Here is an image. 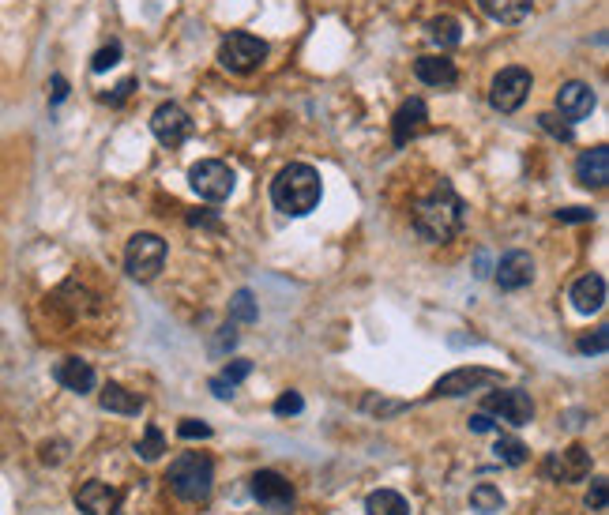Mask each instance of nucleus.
Returning <instances> with one entry per match:
<instances>
[{
	"instance_id": "39",
	"label": "nucleus",
	"mask_w": 609,
	"mask_h": 515,
	"mask_svg": "<svg viewBox=\"0 0 609 515\" xmlns=\"http://www.w3.org/2000/svg\"><path fill=\"white\" fill-rule=\"evenodd\" d=\"M49 87H53V94H49V102H53V106L68 98V79H64V76H53V83H49Z\"/></svg>"
},
{
	"instance_id": "33",
	"label": "nucleus",
	"mask_w": 609,
	"mask_h": 515,
	"mask_svg": "<svg viewBox=\"0 0 609 515\" xmlns=\"http://www.w3.org/2000/svg\"><path fill=\"white\" fill-rule=\"evenodd\" d=\"M606 500H609V482L606 478H594L591 493H587V508H591V512H606Z\"/></svg>"
},
{
	"instance_id": "18",
	"label": "nucleus",
	"mask_w": 609,
	"mask_h": 515,
	"mask_svg": "<svg viewBox=\"0 0 609 515\" xmlns=\"http://www.w3.org/2000/svg\"><path fill=\"white\" fill-rule=\"evenodd\" d=\"M568 301H572V309L583 316L598 313L602 305H606V279L602 275H583V279L572 286V294H568Z\"/></svg>"
},
{
	"instance_id": "7",
	"label": "nucleus",
	"mask_w": 609,
	"mask_h": 515,
	"mask_svg": "<svg viewBox=\"0 0 609 515\" xmlns=\"http://www.w3.org/2000/svg\"><path fill=\"white\" fill-rule=\"evenodd\" d=\"M531 72L527 68H504L497 79H493V87H489V102H493V110L500 113H516L523 102H527V94H531Z\"/></svg>"
},
{
	"instance_id": "6",
	"label": "nucleus",
	"mask_w": 609,
	"mask_h": 515,
	"mask_svg": "<svg viewBox=\"0 0 609 515\" xmlns=\"http://www.w3.org/2000/svg\"><path fill=\"white\" fill-rule=\"evenodd\" d=\"M166 264V241L158 234H136L125 249V271L136 282H151Z\"/></svg>"
},
{
	"instance_id": "17",
	"label": "nucleus",
	"mask_w": 609,
	"mask_h": 515,
	"mask_svg": "<svg viewBox=\"0 0 609 515\" xmlns=\"http://www.w3.org/2000/svg\"><path fill=\"white\" fill-rule=\"evenodd\" d=\"M576 181L583 188H606L609 185V147H591L576 162Z\"/></svg>"
},
{
	"instance_id": "25",
	"label": "nucleus",
	"mask_w": 609,
	"mask_h": 515,
	"mask_svg": "<svg viewBox=\"0 0 609 515\" xmlns=\"http://www.w3.org/2000/svg\"><path fill=\"white\" fill-rule=\"evenodd\" d=\"M425 34H429V42L440 49H452L463 42V31H459V23H455L452 16L429 19V23H425Z\"/></svg>"
},
{
	"instance_id": "12",
	"label": "nucleus",
	"mask_w": 609,
	"mask_h": 515,
	"mask_svg": "<svg viewBox=\"0 0 609 515\" xmlns=\"http://www.w3.org/2000/svg\"><path fill=\"white\" fill-rule=\"evenodd\" d=\"M425 121H429V110H425L422 98H406L403 106L395 110V121H391V140H395V147H406L414 136H422Z\"/></svg>"
},
{
	"instance_id": "1",
	"label": "nucleus",
	"mask_w": 609,
	"mask_h": 515,
	"mask_svg": "<svg viewBox=\"0 0 609 515\" xmlns=\"http://www.w3.org/2000/svg\"><path fill=\"white\" fill-rule=\"evenodd\" d=\"M463 226H467V203L448 181H437L433 192L414 207V234L429 245H448L452 237L463 234Z\"/></svg>"
},
{
	"instance_id": "24",
	"label": "nucleus",
	"mask_w": 609,
	"mask_h": 515,
	"mask_svg": "<svg viewBox=\"0 0 609 515\" xmlns=\"http://www.w3.org/2000/svg\"><path fill=\"white\" fill-rule=\"evenodd\" d=\"M365 512L369 515H410V504H406L403 493H395V489H376L369 493L365 500Z\"/></svg>"
},
{
	"instance_id": "27",
	"label": "nucleus",
	"mask_w": 609,
	"mask_h": 515,
	"mask_svg": "<svg viewBox=\"0 0 609 515\" xmlns=\"http://www.w3.org/2000/svg\"><path fill=\"white\" fill-rule=\"evenodd\" d=\"M230 320H237V324H256V320H260V305H256L252 290H237L234 294V301H230Z\"/></svg>"
},
{
	"instance_id": "20",
	"label": "nucleus",
	"mask_w": 609,
	"mask_h": 515,
	"mask_svg": "<svg viewBox=\"0 0 609 515\" xmlns=\"http://www.w3.org/2000/svg\"><path fill=\"white\" fill-rule=\"evenodd\" d=\"M53 376H57V384H61V388L76 391V395H87V391H94V380H98L91 365H87V361H79V358L57 361Z\"/></svg>"
},
{
	"instance_id": "22",
	"label": "nucleus",
	"mask_w": 609,
	"mask_h": 515,
	"mask_svg": "<svg viewBox=\"0 0 609 515\" xmlns=\"http://www.w3.org/2000/svg\"><path fill=\"white\" fill-rule=\"evenodd\" d=\"M478 8L497 23H519L531 16L534 0H478Z\"/></svg>"
},
{
	"instance_id": "26",
	"label": "nucleus",
	"mask_w": 609,
	"mask_h": 515,
	"mask_svg": "<svg viewBox=\"0 0 609 515\" xmlns=\"http://www.w3.org/2000/svg\"><path fill=\"white\" fill-rule=\"evenodd\" d=\"M470 508H474L478 515H493V512L504 508V497H500L497 485L482 482V485H474V489H470Z\"/></svg>"
},
{
	"instance_id": "40",
	"label": "nucleus",
	"mask_w": 609,
	"mask_h": 515,
	"mask_svg": "<svg viewBox=\"0 0 609 515\" xmlns=\"http://www.w3.org/2000/svg\"><path fill=\"white\" fill-rule=\"evenodd\" d=\"M132 87H136V79H125V83H121V87H117V91H113V94H106V102H113V106H121V102H125L128 94H132Z\"/></svg>"
},
{
	"instance_id": "11",
	"label": "nucleus",
	"mask_w": 609,
	"mask_h": 515,
	"mask_svg": "<svg viewBox=\"0 0 609 515\" xmlns=\"http://www.w3.org/2000/svg\"><path fill=\"white\" fill-rule=\"evenodd\" d=\"M151 132H155L158 143L181 147V143L192 136V121H188V113L181 110L177 102H162V106L151 113Z\"/></svg>"
},
{
	"instance_id": "32",
	"label": "nucleus",
	"mask_w": 609,
	"mask_h": 515,
	"mask_svg": "<svg viewBox=\"0 0 609 515\" xmlns=\"http://www.w3.org/2000/svg\"><path fill=\"white\" fill-rule=\"evenodd\" d=\"M609 346V328H598L594 335H583L579 339V354H606Z\"/></svg>"
},
{
	"instance_id": "37",
	"label": "nucleus",
	"mask_w": 609,
	"mask_h": 515,
	"mask_svg": "<svg viewBox=\"0 0 609 515\" xmlns=\"http://www.w3.org/2000/svg\"><path fill=\"white\" fill-rule=\"evenodd\" d=\"M237 343V331L234 328H222L219 339H215V346H211V354H222V350H234Z\"/></svg>"
},
{
	"instance_id": "38",
	"label": "nucleus",
	"mask_w": 609,
	"mask_h": 515,
	"mask_svg": "<svg viewBox=\"0 0 609 515\" xmlns=\"http://www.w3.org/2000/svg\"><path fill=\"white\" fill-rule=\"evenodd\" d=\"M470 429H474V433H493V429H497V422H493V418H489V414H474V418H470Z\"/></svg>"
},
{
	"instance_id": "16",
	"label": "nucleus",
	"mask_w": 609,
	"mask_h": 515,
	"mask_svg": "<svg viewBox=\"0 0 609 515\" xmlns=\"http://www.w3.org/2000/svg\"><path fill=\"white\" fill-rule=\"evenodd\" d=\"M117 504H121V497H117V489H110L106 482L79 485L76 508L83 515H117Z\"/></svg>"
},
{
	"instance_id": "4",
	"label": "nucleus",
	"mask_w": 609,
	"mask_h": 515,
	"mask_svg": "<svg viewBox=\"0 0 609 515\" xmlns=\"http://www.w3.org/2000/svg\"><path fill=\"white\" fill-rule=\"evenodd\" d=\"M188 185H192V192H196L200 200L222 203L234 196L237 173L230 170L226 162H219V158H203V162H196V166L188 170Z\"/></svg>"
},
{
	"instance_id": "42",
	"label": "nucleus",
	"mask_w": 609,
	"mask_h": 515,
	"mask_svg": "<svg viewBox=\"0 0 609 515\" xmlns=\"http://www.w3.org/2000/svg\"><path fill=\"white\" fill-rule=\"evenodd\" d=\"M188 222H192V226H219V222L211 219V215H192Z\"/></svg>"
},
{
	"instance_id": "10",
	"label": "nucleus",
	"mask_w": 609,
	"mask_h": 515,
	"mask_svg": "<svg viewBox=\"0 0 609 515\" xmlns=\"http://www.w3.org/2000/svg\"><path fill=\"white\" fill-rule=\"evenodd\" d=\"M485 414H497L500 422H508V425H531L534 403H531V395H527V391L500 388L485 399Z\"/></svg>"
},
{
	"instance_id": "35",
	"label": "nucleus",
	"mask_w": 609,
	"mask_h": 515,
	"mask_svg": "<svg viewBox=\"0 0 609 515\" xmlns=\"http://www.w3.org/2000/svg\"><path fill=\"white\" fill-rule=\"evenodd\" d=\"M538 125L546 128L549 136H557V140H572V125H561L553 113H542V117H538Z\"/></svg>"
},
{
	"instance_id": "14",
	"label": "nucleus",
	"mask_w": 609,
	"mask_h": 515,
	"mask_svg": "<svg viewBox=\"0 0 609 515\" xmlns=\"http://www.w3.org/2000/svg\"><path fill=\"white\" fill-rule=\"evenodd\" d=\"M534 279V260L527 252H508V256H500L497 264V286L500 290H523V286H531Z\"/></svg>"
},
{
	"instance_id": "19",
	"label": "nucleus",
	"mask_w": 609,
	"mask_h": 515,
	"mask_svg": "<svg viewBox=\"0 0 609 515\" xmlns=\"http://www.w3.org/2000/svg\"><path fill=\"white\" fill-rule=\"evenodd\" d=\"M414 76L422 79L425 87H452L459 72H455V64L444 57V53H429V57H418L414 61Z\"/></svg>"
},
{
	"instance_id": "23",
	"label": "nucleus",
	"mask_w": 609,
	"mask_h": 515,
	"mask_svg": "<svg viewBox=\"0 0 609 515\" xmlns=\"http://www.w3.org/2000/svg\"><path fill=\"white\" fill-rule=\"evenodd\" d=\"M249 373H252V361H245V358L230 361V365H226V369H222V373L211 380V391H215V399H230V395H234V388Z\"/></svg>"
},
{
	"instance_id": "29",
	"label": "nucleus",
	"mask_w": 609,
	"mask_h": 515,
	"mask_svg": "<svg viewBox=\"0 0 609 515\" xmlns=\"http://www.w3.org/2000/svg\"><path fill=\"white\" fill-rule=\"evenodd\" d=\"M162 452H166V440H162V429H158V425H147V429H143L140 448H136V455H140L143 463H155V459H162Z\"/></svg>"
},
{
	"instance_id": "36",
	"label": "nucleus",
	"mask_w": 609,
	"mask_h": 515,
	"mask_svg": "<svg viewBox=\"0 0 609 515\" xmlns=\"http://www.w3.org/2000/svg\"><path fill=\"white\" fill-rule=\"evenodd\" d=\"M557 219L561 222H591L594 211L591 207H564V211H557Z\"/></svg>"
},
{
	"instance_id": "30",
	"label": "nucleus",
	"mask_w": 609,
	"mask_h": 515,
	"mask_svg": "<svg viewBox=\"0 0 609 515\" xmlns=\"http://www.w3.org/2000/svg\"><path fill=\"white\" fill-rule=\"evenodd\" d=\"M117 61H121V42H110L91 57V72H110Z\"/></svg>"
},
{
	"instance_id": "2",
	"label": "nucleus",
	"mask_w": 609,
	"mask_h": 515,
	"mask_svg": "<svg viewBox=\"0 0 609 515\" xmlns=\"http://www.w3.org/2000/svg\"><path fill=\"white\" fill-rule=\"evenodd\" d=\"M324 196V185H320V173L305 162H290L286 170H279V177L271 181V203L279 207L282 215H309L316 211V203Z\"/></svg>"
},
{
	"instance_id": "5",
	"label": "nucleus",
	"mask_w": 609,
	"mask_h": 515,
	"mask_svg": "<svg viewBox=\"0 0 609 515\" xmlns=\"http://www.w3.org/2000/svg\"><path fill=\"white\" fill-rule=\"evenodd\" d=\"M219 61H222V68H230L237 76H249V72H256V68L267 61V42L264 38H256V34L237 31V34H230V38H222Z\"/></svg>"
},
{
	"instance_id": "9",
	"label": "nucleus",
	"mask_w": 609,
	"mask_h": 515,
	"mask_svg": "<svg viewBox=\"0 0 609 515\" xmlns=\"http://www.w3.org/2000/svg\"><path fill=\"white\" fill-rule=\"evenodd\" d=\"M252 497L260 500L267 512L286 515L294 508V485L286 482L279 470H256L252 474Z\"/></svg>"
},
{
	"instance_id": "3",
	"label": "nucleus",
	"mask_w": 609,
	"mask_h": 515,
	"mask_svg": "<svg viewBox=\"0 0 609 515\" xmlns=\"http://www.w3.org/2000/svg\"><path fill=\"white\" fill-rule=\"evenodd\" d=\"M170 489L188 504H200V500L211 497V485H215V463L203 452H185L170 463V474H166Z\"/></svg>"
},
{
	"instance_id": "34",
	"label": "nucleus",
	"mask_w": 609,
	"mask_h": 515,
	"mask_svg": "<svg viewBox=\"0 0 609 515\" xmlns=\"http://www.w3.org/2000/svg\"><path fill=\"white\" fill-rule=\"evenodd\" d=\"M177 437L181 440H207L211 437V425L196 422V418H185V422L177 425Z\"/></svg>"
},
{
	"instance_id": "13",
	"label": "nucleus",
	"mask_w": 609,
	"mask_h": 515,
	"mask_svg": "<svg viewBox=\"0 0 609 515\" xmlns=\"http://www.w3.org/2000/svg\"><path fill=\"white\" fill-rule=\"evenodd\" d=\"M594 102H598V98H594L591 83H579V79L564 83L561 91H557V110H561V117H568V121H583V117H591Z\"/></svg>"
},
{
	"instance_id": "28",
	"label": "nucleus",
	"mask_w": 609,
	"mask_h": 515,
	"mask_svg": "<svg viewBox=\"0 0 609 515\" xmlns=\"http://www.w3.org/2000/svg\"><path fill=\"white\" fill-rule=\"evenodd\" d=\"M493 452H497V459L504 467H523V463H527V444L516 437H497Z\"/></svg>"
},
{
	"instance_id": "8",
	"label": "nucleus",
	"mask_w": 609,
	"mask_h": 515,
	"mask_svg": "<svg viewBox=\"0 0 609 515\" xmlns=\"http://www.w3.org/2000/svg\"><path fill=\"white\" fill-rule=\"evenodd\" d=\"M542 474H546L549 482H561V485L583 482V478L591 474V452H587L583 444H572V448H564V452H553L546 463H542Z\"/></svg>"
},
{
	"instance_id": "15",
	"label": "nucleus",
	"mask_w": 609,
	"mask_h": 515,
	"mask_svg": "<svg viewBox=\"0 0 609 515\" xmlns=\"http://www.w3.org/2000/svg\"><path fill=\"white\" fill-rule=\"evenodd\" d=\"M497 380L500 376L489 373V369H455V373L440 376L433 395H448V399H455V395H467V391L482 388V384H497Z\"/></svg>"
},
{
	"instance_id": "31",
	"label": "nucleus",
	"mask_w": 609,
	"mask_h": 515,
	"mask_svg": "<svg viewBox=\"0 0 609 515\" xmlns=\"http://www.w3.org/2000/svg\"><path fill=\"white\" fill-rule=\"evenodd\" d=\"M301 410H305V399H301L297 391H282L279 399H275V414H279V418H294Z\"/></svg>"
},
{
	"instance_id": "41",
	"label": "nucleus",
	"mask_w": 609,
	"mask_h": 515,
	"mask_svg": "<svg viewBox=\"0 0 609 515\" xmlns=\"http://www.w3.org/2000/svg\"><path fill=\"white\" fill-rule=\"evenodd\" d=\"M64 444H42V463H61Z\"/></svg>"
},
{
	"instance_id": "21",
	"label": "nucleus",
	"mask_w": 609,
	"mask_h": 515,
	"mask_svg": "<svg viewBox=\"0 0 609 515\" xmlns=\"http://www.w3.org/2000/svg\"><path fill=\"white\" fill-rule=\"evenodd\" d=\"M98 403H102V410H110V414H125V418H132V414H140L143 410L140 395L121 388V384H106L102 395H98Z\"/></svg>"
}]
</instances>
